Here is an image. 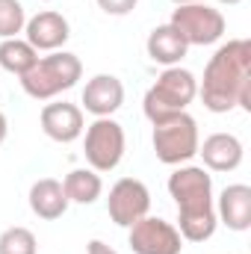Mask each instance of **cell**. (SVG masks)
I'll return each instance as SVG.
<instances>
[{"mask_svg":"<svg viewBox=\"0 0 251 254\" xmlns=\"http://www.w3.org/2000/svg\"><path fill=\"white\" fill-rule=\"evenodd\" d=\"M83 154L89 169L101 172H113L122 157H125V127L119 125L113 116L110 119H95L92 125L86 127L83 136Z\"/></svg>","mask_w":251,"mask_h":254,"instance_id":"obj_6","label":"cell"},{"mask_svg":"<svg viewBox=\"0 0 251 254\" xmlns=\"http://www.w3.org/2000/svg\"><path fill=\"white\" fill-rule=\"evenodd\" d=\"M24 36H27V42H30L36 51H48V54H54V51H60L65 42L71 39V24H68V18H65L63 12L45 9V12L27 18V24H24Z\"/></svg>","mask_w":251,"mask_h":254,"instance_id":"obj_12","label":"cell"},{"mask_svg":"<svg viewBox=\"0 0 251 254\" xmlns=\"http://www.w3.org/2000/svg\"><path fill=\"white\" fill-rule=\"evenodd\" d=\"M154 154L160 163L166 166H184L189 163L195 154H198V145H201V136H198V122L181 113V116H172L160 125H154Z\"/></svg>","mask_w":251,"mask_h":254,"instance_id":"obj_5","label":"cell"},{"mask_svg":"<svg viewBox=\"0 0 251 254\" xmlns=\"http://www.w3.org/2000/svg\"><path fill=\"white\" fill-rule=\"evenodd\" d=\"M219 3H225V6H237V3H243V0H219Z\"/></svg>","mask_w":251,"mask_h":254,"instance_id":"obj_25","label":"cell"},{"mask_svg":"<svg viewBox=\"0 0 251 254\" xmlns=\"http://www.w3.org/2000/svg\"><path fill=\"white\" fill-rule=\"evenodd\" d=\"M86 254H119L113 246H107L104 240H89L86 243Z\"/></svg>","mask_w":251,"mask_h":254,"instance_id":"obj_22","label":"cell"},{"mask_svg":"<svg viewBox=\"0 0 251 254\" xmlns=\"http://www.w3.org/2000/svg\"><path fill=\"white\" fill-rule=\"evenodd\" d=\"M30 210L45 219V222H54V219H63L65 210H68V198H65L63 181L57 178H42L30 187Z\"/></svg>","mask_w":251,"mask_h":254,"instance_id":"obj_16","label":"cell"},{"mask_svg":"<svg viewBox=\"0 0 251 254\" xmlns=\"http://www.w3.org/2000/svg\"><path fill=\"white\" fill-rule=\"evenodd\" d=\"M172 3H178V6H184V3H207V0H172Z\"/></svg>","mask_w":251,"mask_h":254,"instance_id":"obj_24","label":"cell"},{"mask_svg":"<svg viewBox=\"0 0 251 254\" xmlns=\"http://www.w3.org/2000/svg\"><path fill=\"white\" fill-rule=\"evenodd\" d=\"M42 130L48 139L60 142V145H68V142H77L86 130V122H83V110L77 104H68V101H57V104H45L42 107Z\"/></svg>","mask_w":251,"mask_h":254,"instance_id":"obj_10","label":"cell"},{"mask_svg":"<svg viewBox=\"0 0 251 254\" xmlns=\"http://www.w3.org/2000/svg\"><path fill=\"white\" fill-rule=\"evenodd\" d=\"M39 243L36 234L24 225H12L0 234V254H36Z\"/></svg>","mask_w":251,"mask_h":254,"instance_id":"obj_19","label":"cell"},{"mask_svg":"<svg viewBox=\"0 0 251 254\" xmlns=\"http://www.w3.org/2000/svg\"><path fill=\"white\" fill-rule=\"evenodd\" d=\"M68 204H95L104 192V181L95 169H74L63 181Z\"/></svg>","mask_w":251,"mask_h":254,"instance_id":"obj_17","label":"cell"},{"mask_svg":"<svg viewBox=\"0 0 251 254\" xmlns=\"http://www.w3.org/2000/svg\"><path fill=\"white\" fill-rule=\"evenodd\" d=\"M139 0H98V6L107 12V15H130L136 9Z\"/></svg>","mask_w":251,"mask_h":254,"instance_id":"obj_21","label":"cell"},{"mask_svg":"<svg viewBox=\"0 0 251 254\" xmlns=\"http://www.w3.org/2000/svg\"><path fill=\"white\" fill-rule=\"evenodd\" d=\"M39 63V51L27 39H0V68L9 74L24 77Z\"/></svg>","mask_w":251,"mask_h":254,"instance_id":"obj_18","label":"cell"},{"mask_svg":"<svg viewBox=\"0 0 251 254\" xmlns=\"http://www.w3.org/2000/svg\"><path fill=\"white\" fill-rule=\"evenodd\" d=\"M145 51H148V57H151L154 63L172 68V65H181V60L187 57V51H189V45L184 42V36H181L172 24H160V27H154V30L148 33Z\"/></svg>","mask_w":251,"mask_h":254,"instance_id":"obj_15","label":"cell"},{"mask_svg":"<svg viewBox=\"0 0 251 254\" xmlns=\"http://www.w3.org/2000/svg\"><path fill=\"white\" fill-rule=\"evenodd\" d=\"M169 195L178 204V231L184 243H207L216 234L213 178L204 166H178L169 175Z\"/></svg>","mask_w":251,"mask_h":254,"instance_id":"obj_2","label":"cell"},{"mask_svg":"<svg viewBox=\"0 0 251 254\" xmlns=\"http://www.w3.org/2000/svg\"><path fill=\"white\" fill-rule=\"evenodd\" d=\"M198 98L210 113H251V42L231 39L225 42L204 68V80L198 83Z\"/></svg>","mask_w":251,"mask_h":254,"instance_id":"obj_1","label":"cell"},{"mask_svg":"<svg viewBox=\"0 0 251 254\" xmlns=\"http://www.w3.org/2000/svg\"><path fill=\"white\" fill-rule=\"evenodd\" d=\"M195 98H198V80H195V74L187 71V68H181V65H172L145 92L142 110H145V119L151 125H160V122H166L172 116L187 113V107Z\"/></svg>","mask_w":251,"mask_h":254,"instance_id":"obj_3","label":"cell"},{"mask_svg":"<svg viewBox=\"0 0 251 254\" xmlns=\"http://www.w3.org/2000/svg\"><path fill=\"white\" fill-rule=\"evenodd\" d=\"M216 219L228 231H249L251 228V187L246 184H231L225 187L216 201Z\"/></svg>","mask_w":251,"mask_h":254,"instance_id":"obj_13","label":"cell"},{"mask_svg":"<svg viewBox=\"0 0 251 254\" xmlns=\"http://www.w3.org/2000/svg\"><path fill=\"white\" fill-rule=\"evenodd\" d=\"M107 210H110V219L119 228H130L133 222H139L142 216H148V210H151V192L136 178H122L110 190Z\"/></svg>","mask_w":251,"mask_h":254,"instance_id":"obj_9","label":"cell"},{"mask_svg":"<svg viewBox=\"0 0 251 254\" xmlns=\"http://www.w3.org/2000/svg\"><path fill=\"white\" fill-rule=\"evenodd\" d=\"M187 42L189 48L198 45H216L222 36H225V15L219 9H213L210 3H184L172 12V21H169Z\"/></svg>","mask_w":251,"mask_h":254,"instance_id":"obj_7","label":"cell"},{"mask_svg":"<svg viewBox=\"0 0 251 254\" xmlns=\"http://www.w3.org/2000/svg\"><path fill=\"white\" fill-rule=\"evenodd\" d=\"M6 136H9V122H6V116L0 113V145L6 142Z\"/></svg>","mask_w":251,"mask_h":254,"instance_id":"obj_23","label":"cell"},{"mask_svg":"<svg viewBox=\"0 0 251 254\" xmlns=\"http://www.w3.org/2000/svg\"><path fill=\"white\" fill-rule=\"evenodd\" d=\"M83 107L86 113H92L95 119H110L113 113L122 110L125 104V83L116 74H95L86 89H83Z\"/></svg>","mask_w":251,"mask_h":254,"instance_id":"obj_11","label":"cell"},{"mask_svg":"<svg viewBox=\"0 0 251 254\" xmlns=\"http://www.w3.org/2000/svg\"><path fill=\"white\" fill-rule=\"evenodd\" d=\"M127 231V246L133 254H181L184 249L181 231L160 216H142Z\"/></svg>","mask_w":251,"mask_h":254,"instance_id":"obj_8","label":"cell"},{"mask_svg":"<svg viewBox=\"0 0 251 254\" xmlns=\"http://www.w3.org/2000/svg\"><path fill=\"white\" fill-rule=\"evenodd\" d=\"M24 24L27 12L21 0H0V39H18V33H24Z\"/></svg>","mask_w":251,"mask_h":254,"instance_id":"obj_20","label":"cell"},{"mask_svg":"<svg viewBox=\"0 0 251 254\" xmlns=\"http://www.w3.org/2000/svg\"><path fill=\"white\" fill-rule=\"evenodd\" d=\"M198 154L210 172H234L243 163V142L234 133H213L198 145Z\"/></svg>","mask_w":251,"mask_h":254,"instance_id":"obj_14","label":"cell"},{"mask_svg":"<svg viewBox=\"0 0 251 254\" xmlns=\"http://www.w3.org/2000/svg\"><path fill=\"white\" fill-rule=\"evenodd\" d=\"M45 3H48V0H45Z\"/></svg>","mask_w":251,"mask_h":254,"instance_id":"obj_26","label":"cell"},{"mask_svg":"<svg viewBox=\"0 0 251 254\" xmlns=\"http://www.w3.org/2000/svg\"><path fill=\"white\" fill-rule=\"evenodd\" d=\"M80 77H83L80 57L68 51H54L48 57H39V63L21 77V89L33 101H51L68 89H74Z\"/></svg>","mask_w":251,"mask_h":254,"instance_id":"obj_4","label":"cell"}]
</instances>
